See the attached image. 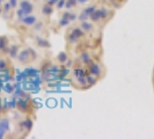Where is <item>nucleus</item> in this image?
<instances>
[{
    "instance_id": "f8f14e48",
    "label": "nucleus",
    "mask_w": 154,
    "mask_h": 139,
    "mask_svg": "<svg viewBox=\"0 0 154 139\" xmlns=\"http://www.w3.org/2000/svg\"><path fill=\"white\" fill-rule=\"evenodd\" d=\"M17 107H19V109H20L21 111H23V113H29V111H30V109H29V103H28L27 101L21 100L19 102Z\"/></svg>"
},
{
    "instance_id": "6e6552de",
    "label": "nucleus",
    "mask_w": 154,
    "mask_h": 139,
    "mask_svg": "<svg viewBox=\"0 0 154 139\" xmlns=\"http://www.w3.org/2000/svg\"><path fill=\"white\" fill-rule=\"evenodd\" d=\"M71 32L77 37V39H79L80 41L82 39H85L86 36V32L84 30H82V28L79 26V27H73L72 29H71Z\"/></svg>"
},
{
    "instance_id": "1a4fd4ad",
    "label": "nucleus",
    "mask_w": 154,
    "mask_h": 139,
    "mask_svg": "<svg viewBox=\"0 0 154 139\" xmlns=\"http://www.w3.org/2000/svg\"><path fill=\"white\" fill-rule=\"evenodd\" d=\"M41 12H42V14L44 16L52 15V13H54V6H50L48 4H44L42 6V8H41Z\"/></svg>"
},
{
    "instance_id": "7ed1b4c3",
    "label": "nucleus",
    "mask_w": 154,
    "mask_h": 139,
    "mask_svg": "<svg viewBox=\"0 0 154 139\" xmlns=\"http://www.w3.org/2000/svg\"><path fill=\"white\" fill-rule=\"evenodd\" d=\"M19 6H20V9L26 15L31 14L32 11H34V5L31 4L30 1H28V0H21L20 4H19Z\"/></svg>"
},
{
    "instance_id": "4468645a",
    "label": "nucleus",
    "mask_w": 154,
    "mask_h": 139,
    "mask_svg": "<svg viewBox=\"0 0 154 139\" xmlns=\"http://www.w3.org/2000/svg\"><path fill=\"white\" fill-rule=\"evenodd\" d=\"M64 17H66V19H69L71 22H73V21H75L78 19V15L75 13H73V12H71V11H67V12H64L63 13V15Z\"/></svg>"
},
{
    "instance_id": "412c9836",
    "label": "nucleus",
    "mask_w": 154,
    "mask_h": 139,
    "mask_svg": "<svg viewBox=\"0 0 154 139\" xmlns=\"http://www.w3.org/2000/svg\"><path fill=\"white\" fill-rule=\"evenodd\" d=\"M78 20L81 22V21H86V20H89V15H87L85 12L82 11L81 13H80V15H78Z\"/></svg>"
},
{
    "instance_id": "0eeeda50",
    "label": "nucleus",
    "mask_w": 154,
    "mask_h": 139,
    "mask_svg": "<svg viewBox=\"0 0 154 139\" xmlns=\"http://www.w3.org/2000/svg\"><path fill=\"white\" fill-rule=\"evenodd\" d=\"M80 27L82 28V30L85 31L86 34H89L94 29V23L92 21H89V20H86V21H81L80 22Z\"/></svg>"
},
{
    "instance_id": "5701e85b",
    "label": "nucleus",
    "mask_w": 154,
    "mask_h": 139,
    "mask_svg": "<svg viewBox=\"0 0 154 139\" xmlns=\"http://www.w3.org/2000/svg\"><path fill=\"white\" fill-rule=\"evenodd\" d=\"M8 65V60L7 59H0V70L6 69V66Z\"/></svg>"
},
{
    "instance_id": "aec40b11",
    "label": "nucleus",
    "mask_w": 154,
    "mask_h": 139,
    "mask_svg": "<svg viewBox=\"0 0 154 139\" xmlns=\"http://www.w3.org/2000/svg\"><path fill=\"white\" fill-rule=\"evenodd\" d=\"M69 23H71V21H69V19H66V17L62 16V19L59 20L58 24H59V27H66V26H69Z\"/></svg>"
},
{
    "instance_id": "a211bd4d",
    "label": "nucleus",
    "mask_w": 154,
    "mask_h": 139,
    "mask_svg": "<svg viewBox=\"0 0 154 139\" xmlns=\"http://www.w3.org/2000/svg\"><path fill=\"white\" fill-rule=\"evenodd\" d=\"M95 9H96V6H95V5H89V6H87L86 8H84L82 11L85 12L87 15H91V14H92Z\"/></svg>"
},
{
    "instance_id": "423d86ee",
    "label": "nucleus",
    "mask_w": 154,
    "mask_h": 139,
    "mask_svg": "<svg viewBox=\"0 0 154 139\" xmlns=\"http://www.w3.org/2000/svg\"><path fill=\"white\" fill-rule=\"evenodd\" d=\"M92 59H93L92 54H91V52H88V51H84V52H81L80 56H79V62H80V64H84V65H87Z\"/></svg>"
},
{
    "instance_id": "f3484780",
    "label": "nucleus",
    "mask_w": 154,
    "mask_h": 139,
    "mask_svg": "<svg viewBox=\"0 0 154 139\" xmlns=\"http://www.w3.org/2000/svg\"><path fill=\"white\" fill-rule=\"evenodd\" d=\"M9 54L12 58H16L19 54V46L17 45H12L9 49Z\"/></svg>"
},
{
    "instance_id": "f257e3e1",
    "label": "nucleus",
    "mask_w": 154,
    "mask_h": 139,
    "mask_svg": "<svg viewBox=\"0 0 154 139\" xmlns=\"http://www.w3.org/2000/svg\"><path fill=\"white\" fill-rule=\"evenodd\" d=\"M86 66H87V71H88L91 74L95 76L96 78L101 79V78L104 76V69H103V66L101 65V63L92 59Z\"/></svg>"
},
{
    "instance_id": "9b49d317",
    "label": "nucleus",
    "mask_w": 154,
    "mask_h": 139,
    "mask_svg": "<svg viewBox=\"0 0 154 139\" xmlns=\"http://www.w3.org/2000/svg\"><path fill=\"white\" fill-rule=\"evenodd\" d=\"M0 51H4V52L8 51V39L6 36L0 37Z\"/></svg>"
},
{
    "instance_id": "dca6fc26",
    "label": "nucleus",
    "mask_w": 154,
    "mask_h": 139,
    "mask_svg": "<svg viewBox=\"0 0 154 139\" xmlns=\"http://www.w3.org/2000/svg\"><path fill=\"white\" fill-rule=\"evenodd\" d=\"M77 0H66V2H65V7L67 11H69L71 8H74L77 7Z\"/></svg>"
},
{
    "instance_id": "9d476101",
    "label": "nucleus",
    "mask_w": 154,
    "mask_h": 139,
    "mask_svg": "<svg viewBox=\"0 0 154 139\" xmlns=\"http://www.w3.org/2000/svg\"><path fill=\"white\" fill-rule=\"evenodd\" d=\"M89 20H91L93 23L101 22V15H100V11H99V8H96V9L93 12L92 14L89 15Z\"/></svg>"
},
{
    "instance_id": "a878e982",
    "label": "nucleus",
    "mask_w": 154,
    "mask_h": 139,
    "mask_svg": "<svg viewBox=\"0 0 154 139\" xmlns=\"http://www.w3.org/2000/svg\"><path fill=\"white\" fill-rule=\"evenodd\" d=\"M88 1H89V0H77V4L78 5H85Z\"/></svg>"
},
{
    "instance_id": "4be33fe9",
    "label": "nucleus",
    "mask_w": 154,
    "mask_h": 139,
    "mask_svg": "<svg viewBox=\"0 0 154 139\" xmlns=\"http://www.w3.org/2000/svg\"><path fill=\"white\" fill-rule=\"evenodd\" d=\"M65 2H66V0H58V2L56 4V8L57 9H63V8L65 7Z\"/></svg>"
},
{
    "instance_id": "6ab92c4d",
    "label": "nucleus",
    "mask_w": 154,
    "mask_h": 139,
    "mask_svg": "<svg viewBox=\"0 0 154 139\" xmlns=\"http://www.w3.org/2000/svg\"><path fill=\"white\" fill-rule=\"evenodd\" d=\"M37 42H38V45L41 46V48H50V43H49L46 39H42V37L37 39Z\"/></svg>"
},
{
    "instance_id": "39448f33",
    "label": "nucleus",
    "mask_w": 154,
    "mask_h": 139,
    "mask_svg": "<svg viewBox=\"0 0 154 139\" xmlns=\"http://www.w3.org/2000/svg\"><path fill=\"white\" fill-rule=\"evenodd\" d=\"M20 21H21L24 26H27V27H31V26H34L35 23L37 22V17H36L35 15L28 14V15L23 16L22 19H20Z\"/></svg>"
},
{
    "instance_id": "20e7f679",
    "label": "nucleus",
    "mask_w": 154,
    "mask_h": 139,
    "mask_svg": "<svg viewBox=\"0 0 154 139\" xmlns=\"http://www.w3.org/2000/svg\"><path fill=\"white\" fill-rule=\"evenodd\" d=\"M99 11H100V15H101V22H106L109 17L114 14V12L109 7H107V6H101L99 8Z\"/></svg>"
},
{
    "instance_id": "393cba45",
    "label": "nucleus",
    "mask_w": 154,
    "mask_h": 139,
    "mask_svg": "<svg viewBox=\"0 0 154 139\" xmlns=\"http://www.w3.org/2000/svg\"><path fill=\"white\" fill-rule=\"evenodd\" d=\"M58 2V0H46L45 4L50 5V6H56V4Z\"/></svg>"
},
{
    "instance_id": "f03ea898",
    "label": "nucleus",
    "mask_w": 154,
    "mask_h": 139,
    "mask_svg": "<svg viewBox=\"0 0 154 139\" xmlns=\"http://www.w3.org/2000/svg\"><path fill=\"white\" fill-rule=\"evenodd\" d=\"M34 58H36V54H34V51L31 49H23L17 54V60L21 64L30 63Z\"/></svg>"
},
{
    "instance_id": "ddd939ff",
    "label": "nucleus",
    "mask_w": 154,
    "mask_h": 139,
    "mask_svg": "<svg viewBox=\"0 0 154 139\" xmlns=\"http://www.w3.org/2000/svg\"><path fill=\"white\" fill-rule=\"evenodd\" d=\"M57 60L64 65V64H66V62L69 60V56H67V54L65 51H62V52H59L58 56H57Z\"/></svg>"
},
{
    "instance_id": "b1692460",
    "label": "nucleus",
    "mask_w": 154,
    "mask_h": 139,
    "mask_svg": "<svg viewBox=\"0 0 154 139\" xmlns=\"http://www.w3.org/2000/svg\"><path fill=\"white\" fill-rule=\"evenodd\" d=\"M8 2H9V5L12 6L13 9H15V8L17 7V0H9Z\"/></svg>"
},
{
    "instance_id": "2eb2a0df",
    "label": "nucleus",
    "mask_w": 154,
    "mask_h": 139,
    "mask_svg": "<svg viewBox=\"0 0 154 139\" xmlns=\"http://www.w3.org/2000/svg\"><path fill=\"white\" fill-rule=\"evenodd\" d=\"M66 39H67V42L69 43H71V44H78V42L80 41L79 39H77L71 31H69V34L66 35Z\"/></svg>"
}]
</instances>
